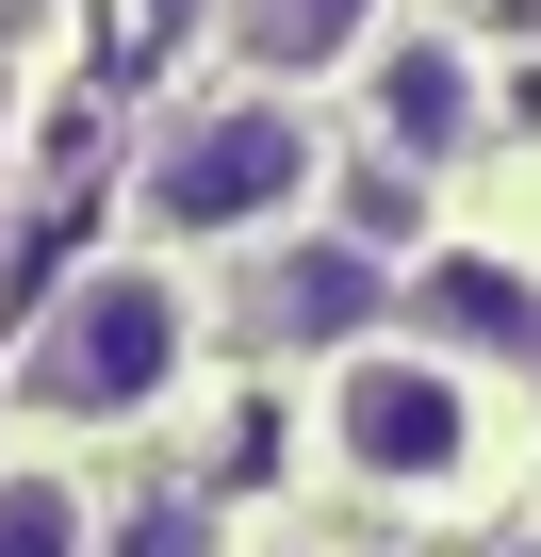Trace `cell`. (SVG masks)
<instances>
[{
    "instance_id": "cell-1",
    "label": "cell",
    "mask_w": 541,
    "mask_h": 557,
    "mask_svg": "<svg viewBox=\"0 0 541 557\" xmlns=\"http://www.w3.org/2000/svg\"><path fill=\"white\" fill-rule=\"evenodd\" d=\"M329 443H345L378 492H427V508L492 475V459H476V443H492L476 377H443V361H410V345H378V361H345V377H329Z\"/></svg>"
},
{
    "instance_id": "cell-2",
    "label": "cell",
    "mask_w": 541,
    "mask_h": 557,
    "mask_svg": "<svg viewBox=\"0 0 541 557\" xmlns=\"http://www.w3.org/2000/svg\"><path fill=\"white\" fill-rule=\"evenodd\" d=\"M181 345H197L181 278L115 262V278H83V296L34 329V410H148V394H181Z\"/></svg>"
},
{
    "instance_id": "cell-3",
    "label": "cell",
    "mask_w": 541,
    "mask_h": 557,
    "mask_svg": "<svg viewBox=\"0 0 541 557\" xmlns=\"http://www.w3.org/2000/svg\"><path fill=\"white\" fill-rule=\"evenodd\" d=\"M312 197V132L280 115V99H213L197 132H164V164H148V213L164 230H280Z\"/></svg>"
},
{
    "instance_id": "cell-4",
    "label": "cell",
    "mask_w": 541,
    "mask_h": 557,
    "mask_svg": "<svg viewBox=\"0 0 541 557\" xmlns=\"http://www.w3.org/2000/svg\"><path fill=\"white\" fill-rule=\"evenodd\" d=\"M378 115H394V148L443 164V148L476 132V66H459L443 34H394V50H378Z\"/></svg>"
},
{
    "instance_id": "cell-5",
    "label": "cell",
    "mask_w": 541,
    "mask_h": 557,
    "mask_svg": "<svg viewBox=\"0 0 541 557\" xmlns=\"http://www.w3.org/2000/svg\"><path fill=\"white\" fill-rule=\"evenodd\" d=\"M345 50H378V0H246V66H345Z\"/></svg>"
},
{
    "instance_id": "cell-6",
    "label": "cell",
    "mask_w": 541,
    "mask_h": 557,
    "mask_svg": "<svg viewBox=\"0 0 541 557\" xmlns=\"http://www.w3.org/2000/svg\"><path fill=\"white\" fill-rule=\"evenodd\" d=\"M361 296H378L361 262H280V278H262V345H345Z\"/></svg>"
},
{
    "instance_id": "cell-7",
    "label": "cell",
    "mask_w": 541,
    "mask_h": 557,
    "mask_svg": "<svg viewBox=\"0 0 541 557\" xmlns=\"http://www.w3.org/2000/svg\"><path fill=\"white\" fill-rule=\"evenodd\" d=\"M83 541H99V508L66 475H0V557H83Z\"/></svg>"
},
{
    "instance_id": "cell-8",
    "label": "cell",
    "mask_w": 541,
    "mask_h": 557,
    "mask_svg": "<svg viewBox=\"0 0 541 557\" xmlns=\"http://www.w3.org/2000/svg\"><path fill=\"white\" fill-rule=\"evenodd\" d=\"M132 557H197V508H148V524H132Z\"/></svg>"
}]
</instances>
